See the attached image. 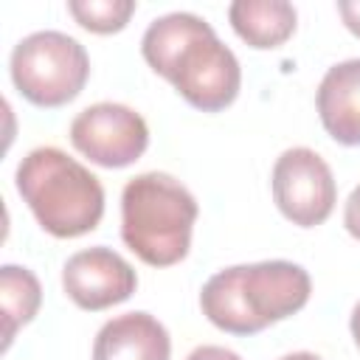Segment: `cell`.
Here are the masks:
<instances>
[{
	"mask_svg": "<svg viewBox=\"0 0 360 360\" xmlns=\"http://www.w3.org/2000/svg\"><path fill=\"white\" fill-rule=\"evenodd\" d=\"M17 191L37 222L59 239L90 233L104 217L98 177L56 146H37L20 160Z\"/></svg>",
	"mask_w": 360,
	"mask_h": 360,
	"instance_id": "cell-1",
	"label": "cell"
},
{
	"mask_svg": "<svg viewBox=\"0 0 360 360\" xmlns=\"http://www.w3.org/2000/svg\"><path fill=\"white\" fill-rule=\"evenodd\" d=\"M197 222L194 194L163 172L132 177L121 191V239L152 267L186 259Z\"/></svg>",
	"mask_w": 360,
	"mask_h": 360,
	"instance_id": "cell-2",
	"label": "cell"
},
{
	"mask_svg": "<svg viewBox=\"0 0 360 360\" xmlns=\"http://www.w3.org/2000/svg\"><path fill=\"white\" fill-rule=\"evenodd\" d=\"M11 82L37 107H62L73 101L90 76L84 45L62 31H37L11 51Z\"/></svg>",
	"mask_w": 360,
	"mask_h": 360,
	"instance_id": "cell-3",
	"label": "cell"
},
{
	"mask_svg": "<svg viewBox=\"0 0 360 360\" xmlns=\"http://www.w3.org/2000/svg\"><path fill=\"white\" fill-rule=\"evenodd\" d=\"M163 79L202 112H219L239 96L242 68L228 45L219 42L211 25L194 34L166 68Z\"/></svg>",
	"mask_w": 360,
	"mask_h": 360,
	"instance_id": "cell-4",
	"label": "cell"
},
{
	"mask_svg": "<svg viewBox=\"0 0 360 360\" xmlns=\"http://www.w3.org/2000/svg\"><path fill=\"white\" fill-rule=\"evenodd\" d=\"M270 183L278 211L298 228L321 225L332 214L338 200V186L329 163L307 146L281 152L273 166Z\"/></svg>",
	"mask_w": 360,
	"mask_h": 360,
	"instance_id": "cell-5",
	"label": "cell"
},
{
	"mask_svg": "<svg viewBox=\"0 0 360 360\" xmlns=\"http://www.w3.org/2000/svg\"><path fill=\"white\" fill-rule=\"evenodd\" d=\"M70 143L76 146V152L104 169H124L146 152L149 127L132 107L98 101L84 107L73 118Z\"/></svg>",
	"mask_w": 360,
	"mask_h": 360,
	"instance_id": "cell-6",
	"label": "cell"
},
{
	"mask_svg": "<svg viewBox=\"0 0 360 360\" xmlns=\"http://www.w3.org/2000/svg\"><path fill=\"white\" fill-rule=\"evenodd\" d=\"M62 287L76 307L98 312L127 301L138 287V276L124 256L98 245L79 250L65 262Z\"/></svg>",
	"mask_w": 360,
	"mask_h": 360,
	"instance_id": "cell-7",
	"label": "cell"
},
{
	"mask_svg": "<svg viewBox=\"0 0 360 360\" xmlns=\"http://www.w3.org/2000/svg\"><path fill=\"white\" fill-rule=\"evenodd\" d=\"M242 290L253 315L267 326L295 315L309 301L312 281L301 264L273 259V262L245 264Z\"/></svg>",
	"mask_w": 360,
	"mask_h": 360,
	"instance_id": "cell-8",
	"label": "cell"
},
{
	"mask_svg": "<svg viewBox=\"0 0 360 360\" xmlns=\"http://www.w3.org/2000/svg\"><path fill=\"white\" fill-rule=\"evenodd\" d=\"M166 326L149 312H127L107 321L93 343V360H169Z\"/></svg>",
	"mask_w": 360,
	"mask_h": 360,
	"instance_id": "cell-9",
	"label": "cell"
},
{
	"mask_svg": "<svg viewBox=\"0 0 360 360\" xmlns=\"http://www.w3.org/2000/svg\"><path fill=\"white\" fill-rule=\"evenodd\" d=\"M323 129L343 146H360V59L332 65L318 84Z\"/></svg>",
	"mask_w": 360,
	"mask_h": 360,
	"instance_id": "cell-10",
	"label": "cell"
},
{
	"mask_svg": "<svg viewBox=\"0 0 360 360\" xmlns=\"http://www.w3.org/2000/svg\"><path fill=\"white\" fill-rule=\"evenodd\" d=\"M242 273H245V264L214 273L200 292V307H202V315L217 329L231 335H256L264 329V323L248 307V298L242 290Z\"/></svg>",
	"mask_w": 360,
	"mask_h": 360,
	"instance_id": "cell-11",
	"label": "cell"
},
{
	"mask_svg": "<svg viewBox=\"0 0 360 360\" xmlns=\"http://www.w3.org/2000/svg\"><path fill=\"white\" fill-rule=\"evenodd\" d=\"M233 31L250 48H278L295 31V8L287 0H236L228 8Z\"/></svg>",
	"mask_w": 360,
	"mask_h": 360,
	"instance_id": "cell-12",
	"label": "cell"
},
{
	"mask_svg": "<svg viewBox=\"0 0 360 360\" xmlns=\"http://www.w3.org/2000/svg\"><path fill=\"white\" fill-rule=\"evenodd\" d=\"M0 301H3V315H6V346H8L14 332L37 315L39 301H42V287L28 267L3 264L0 267Z\"/></svg>",
	"mask_w": 360,
	"mask_h": 360,
	"instance_id": "cell-13",
	"label": "cell"
},
{
	"mask_svg": "<svg viewBox=\"0 0 360 360\" xmlns=\"http://www.w3.org/2000/svg\"><path fill=\"white\" fill-rule=\"evenodd\" d=\"M68 11L82 28L93 34H115L129 22L135 3L132 0H70Z\"/></svg>",
	"mask_w": 360,
	"mask_h": 360,
	"instance_id": "cell-14",
	"label": "cell"
},
{
	"mask_svg": "<svg viewBox=\"0 0 360 360\" xmlns=\"http://www.w3.org/2000/svg\"><path fill=\"white\" fill-rule=\"evenodd\" d=\"M343 225H346V231H349L354 239H360V186H354L352 194H349V200H346Z\"/></svg>",
	"mask_w": 360,
	"mask_h": 360,
	"instance_id": "cell-15",
	"label": "cell"
},
{
	"mask_svg": "<svg viewBox=\"0 0 360 360\" xmlns=\"http://www.w3.org/2000/svg\"><path fill=\"white\" fill-rule=\"evenodd\" d=\"M186 360H242V357L225 346H197Z\"/></svg>",
	"mask_w": 360,
	"mask_h": 360,
	"instance_id": "cell-16",
	"label": "cell"
},
{
	"mask_svg": "<svg viewBox=\"0 0 360 360\" xmlns=\"http://www.w3.org/2000/svg\"><path fill=\"white\" fill-rule=\"evenodd\" d=\"M338 11H340L346 28H349L354 37H360V0H340V3H338Z\"/></svg>",
	"mask_w": 360,
	"mask_h": 360,
	"instance_id": "cell-17",
	"label": "cell"
},
{
	"mask_svg": "<svg viewBox=\"0 0 360 360\" xmlns=\"http://www.w3.org/2000/svg\"><path fill=\"white\" fill-rule=\"evenodd\" d=\"M352 338H354V343H357V349H360V301H357V307L352 309Z\"/></svg>",
	"mask_w": 360,
	"mask_h": 360,
	"instance_id": "cell-18",
	"label": "cell"
},
{
	"mask_svg": "<svg viewBox=\"0 0 360 360\" xmlns=\"http://www.w3.org/2000/svg\"><path fill=\"white\" fill-rule=\"evenodd\" d=\"M281 360H321V357L312 354V352H292V354H287V357H281Z\"/></svg>",
	"mask_w": 360,
	"mask_h": 360,
	"instance_id": "cell-19",
	"label": "cell"
}]
</instances>
